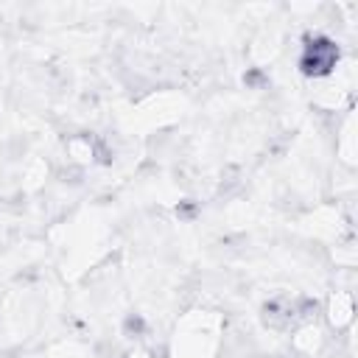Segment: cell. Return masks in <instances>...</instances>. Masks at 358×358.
Listing matches in <instances>:
<instances>
[{"mask_svg": "<svg viewBox=\"0 0 358 358\" xmlns=\"http://www.w3.org/2000/svg\"><path fill=\"white\" fill-rule=\"evenodd\" d=\"M338 62V45L330 36H310L299 56V70L308 78L327 76Z\"/></svg>", "mask_w": 358, "mask_h": 358, "instance_id": "1", "label": "cell"}]
</instances>
